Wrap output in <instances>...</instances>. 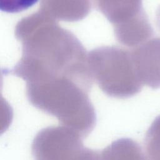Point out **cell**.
<instances>
[{"label":"cell","mask_w":160,"mask_h":160,"mask_svg":"<svg viewBox=\"0 0 160 160\" xmlns=\"http://www.w3.org/2000/svg\"><path fill=\"white\" fill-rule=\"evenodd\" d=\"M136 64L142 82L152 88H160V38H152L136 52Z\"/></svg>","instance_id":"cell-1"},{"label":"cell","mask_w":160,"mask_h":160,"mask_svg":"<svg viewBox=\"0 0 160 160\" xmlns=\"http://www.w3.org/2000/svg\"><path fill=\"white\" fill-rule=\"evenodd\" d=\"M146 146L150 160H160V116L154 119L148 129Z\"/></svg>","instance_id":"cell-2"},{"label":"cell","mask_w":160,"mask_h":160,"mask_svg":"<svg viewBox=\"0 0 160 160\" xmlns=\"http://www.w3.org/2000/svg\"><path fill=\"white\" fill-rule=\"evenodd\" d=\"M39 0H0V9L6 12L14 13L26 10Z\"/></svg>","instance_id":"cell-3"},{"label":"cell","mask_w":160,"mask_h":160,"mask_svg":"<svg viewBox=\"0 0 160 160\" xmlns=\"http://www.w3.org/2000/svg\"><path fill=\"white\" fill-rule=\"evenodd\" d=\"M156 22L158 27L160 29V6L159 7L156 13Z\"/></svg>","instance_id":"cell-4"}]
</instances>
